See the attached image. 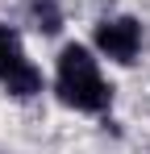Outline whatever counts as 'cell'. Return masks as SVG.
Here are the masks:
<instances>
[{
	"label": "cell",
	"mask_w": 150,
	"mask_h": 154,
	"mask_svg": "<svg viewBox=\"0 0 150 154\" xmlns=\"http://www.w3.org/2000/svg\"><path fill=\"white\" fill-rule=\"evenodd\" d=\"M54 92L67 108H79V112H104L113 104V88L104 83L96 58L88 46H63L58 50V75H54Z\"/></svg>",
	"instance_id": "1"
},
{
	"label": "cell",
	"mask_w": 150,
	"mask_h": 154,
	"mask_svg": "<svg viewBox=\"0 0 150 154\" xmlns=\"http://www.w3.org/2000/svg\"><path fill=\"white\" fill-rule=\"evenodd\" d=\"M96 50L108 58V63H121L129 67L138 50H142V25L133 17H104L96 25Z\"/></svg>",
	"instance_id": "2"
},
{
	"label": "cell",
	"mask_w": 150,
	"mask_h": 154,
	"mask_svg": "<svg viewBox=\"0 0 150 154\" xmlns=\"http://www.w3.org/2000/svg\"><path fill=\"white\" fill-rule=\"evenodd\" d=\"M0 88H4L13 100H29V96H38V92H42V71L29 63V54H21V58L0 75Z\"/></svg>",
	"instance_id": "3"
},
{
	"label": "cell",
	"mask_w": 150,
	"mask_h": 154,
	"mask_svg": "<svg viewBox=\"0 0 150 154\" xmlns=\"http://www.w3.org/2000/svg\"><path fill=\"white\" fill-rule=\"evenodd\" d=\"M29 21H33V29H42V33H58L63 29V13H58L54 0H29Z\"/></svg>",
	"instance_id": "4"
},
{
	"label": "cell",
	"mask_w": 150,
	"mask_h": 154,
	"mask_svg": "<svg viewBox=\"0 0 150 154\" xmlns=\"http://www.w3.org/2000/svg\"><path fill=\"white\" fill-rule=\"evenodd\" d=\"M21 54H25V50H21V38H17V29L0 25V75H4V71H8V67H13Z\"/></svg>",
	"instance_id": "5"
}]
</instances>
